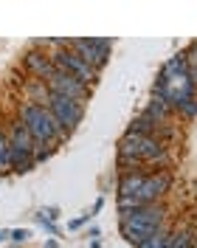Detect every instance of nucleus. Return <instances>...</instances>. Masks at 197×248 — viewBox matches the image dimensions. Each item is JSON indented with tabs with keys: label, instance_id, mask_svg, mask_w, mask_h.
I'll use <instances>...</instances> for the list:
<instances>
[{
	"label": "nucleus",
	"instance_id": "obj_14",
	"mask_svg": "<svg viewBox=\"0 0 197 248\" xmlns=\"http://www.w3.org/2000/svg\"><path fill=\"white\" fill-rule=\"evenodd\" d=\"M169 234H172V232H169V229H167V223H164V226H161L158 232L152 234V237H147V240H144L141 246H136V248H167Z\"/></svg>",
	"mask_w": 197,
	"mask_h": 248
},
{
	"label": "nucleus",
	"instance_id": "obj_5",
	"mask_svg": "<svg viewBox=\"0 0 197 248\" xmlns=\"http://www.w3.org/2000/svg\"><path fill=\"white\" fill-rule=\"evenodd\" d=\"M45 108L54 113V119L60 122V127L62 130H68V133H74L76 127L82 124V119H85V105H82V102L65 99V96H57V93L48 96Z\"/></svg>",
	"mask_w": 197,
	"mask_h": 248
},
{
	"label": "nucleus",
	"instance_id": "obj_17",
	"mask_svg": "<svg viewBox=\"0 0 197 248\" xmlns=\"http://www.w3.org/2000/svg\"><path fill=\"white\" fill-rule=\"evenodd\" d=\"M12 172V161H9V141L6 133H0V175H9Z\"/></svg>",
	"mask_w": 197,
	"mask_h": 248
},
{
	"label": "nucleus",
	"instance_id": "obj_10",
	"mask_svg": "<svg viewBox=\"0 0 197 248\" xmlns=\"http://www.w3.org/2000/svg\"><path fill=\"white\" fill-rule=\"evenodd\" d=\"M6 141H9V147H20V150H26V153H31V155H34V150L40 147L37 141L31 139L29 130L20 124V119L9 124V130H6Z\"/></svg>",
	"mask_w": 197,
	"mask_h": 248
},
{
	"label": "nucleus",
	"instance_id": "obj_22",
	"mask_svg": "<svg viewBox=\"0 0 197 248\" xmlns=\"http://www.w3.org/2000/svg\"><path fill=\"white\" fill-rule=\"evenodd\" d=\"M0 240H6V232H0Z\"/></svg>",
	"mask_w": 197,
	"mask_h": 248
},
{
	"label": "nucleus",
	"instance_id": "obj_21",
	"mask_svg": "<svg viewBox=\"0 0 197 248\" xmlns=\"http://www.w3.org/2000/svg\"><path fill=\"white\" fill-rule=\"evenodd\" d=\"M45 248H60V246H57V243H54V240H51V243H48V246Z\"/></svg>",
	"mask_w": 197,
	"mask_h": 248
},
{
	"label": "nucleus",
	"instance_id": "obj_16",
	"mask_svg": "<svg viewBox=\"0 0 197 248\" xmlns=\"http://www.w3.org/2000/svg\"><path fill=\"white\" fill-rule=\"evenodd\" d=\"M183 57H186V77H189V82L197 88V43H192V48H189Z\"/></svg>",
	"mask_w": 197,
	"mask_h": 248
},
{
	"label": "nucleus",
	"instance_id": "obj_15",
	"mask_svg": "<svg viewBox=\"0 0 197 248\" xmlns=\"http://www.w3.org/2000/svg\"><path fill=\"white\" fill-rule=\"evenodd\" d=\"M195 243H197V237L192 232H175V234H169L167 248H192Z\"/></svg>",
	"mask_w": 197,
	"mask_h": 248
},
{
	"label": "nucleus",
	"instance_id": "obj_9",
	"mask_svg": "<svg viewBox=\"0 0 197 248\" xmlns=\"http://www.w3.org/2000/svg\"><path fill=\"white\" fill-rule=\"evenodd\" d=\"M23 62H26V68L31 71V77H34V79H43V82H48V79L57 74V68H54L51 57H48V54H43V51H29Z\"/></svg>",
	"mask_w": 197,
	"mask_h": 248
},
{
	"label": "nucleus",
	"instance_id": "obj_8",
	"mask_svg": "<svg viewBox=\"0 0 197 248\" xmlns=\"http://www.w3.org/2000/svg\"><path fill=\"white\" fill-rule=\"evenodd\" d=\"M121 223H147V226H164L167 223V209L164 203H147L133 212H124Z\"/></svg>",
	"mask_w": 197,
	"mask_h": 248
},
{
	"label": "nucleus",
	"instance_id": "obj_13",
	"mask_svg": "<svg viewBox=\"0 0 197 248\" xmlns=\"http://www.w3.org/2000/svg\"><path fill=\"white\" fill-rule=\"evenodd\" d=\"M161 77H164V79H181V77H186V57H183V54L169 57L167 65H164V71H161Z\"/></svg>",
	"mask_w": 197,
	"mask_h": 248
},
{
	"label": "nucleus",
	"instance_id": "obj_23",
	"mask_svg": "<svg viewBox=\"0 0 197 248\" xmlns=\"http://www.w3.org/2000/svg\"><path fill=\"white\" fill-rule=\"evenodd\" d=\"M195 248H197V243H195Z\"/></svg>",
	"mask_w": 197,
	"mask_h": 248
},
{
	"label": "nucleus",
	"instance_id": "obj_3",
	"mask_svg": "<svg viewBox=\"0 0 197 248\" xmlns=\"http://www.w3.org/2000/svg\"><path fill=\"white\" fill-rule=\"evenodd\" d=\"M68 46H71V51H74L85 65H91L93 71L102 74V68H105L107 60H110L113 43H110V40H102V37H91V40H68Z\"/></svg>",
	"mask_w": 197,
	"mask_h": 248
},
{
	"label": "nucleus",
	"instance_id": "obj_19",
	"mask_svg": "<svg viewBox=\"0 0 197 248\" xmlns=\"http://www.w3.org/2000/svg\"><path fill=\"white\" fill-rule=\"evenodd\" d=\"M40 217H45V220H51V223H54V220H60V209H57V206H48V209H43V212H40Z\"/></svg>",
	"mask_w": 197,
	"mask_h": 248
},
{
	"label": "nucleus",
	"instance_id": "obj_6",
	"mask_svg": "<svg viewBox=\"0 0 197 248\" xmlns=\"http://www.w3.org/2000/svg\"><path fill=\"white\" fill-rule=\"evenodd\" d=\"M172 184H175V175H172V170L152 172V175H147V178H144V186L138 189L136 201L141 203V206H147V203H161V198H164L169 189H172Z\"/></svg>",
	"mask_w": 197,
	"mask_h": 248
},
{
	"label": "nucleus",
	"instance_id": "obj_18",
	"mask_svg": "<svg viewBox=\"0 0 197 248\" xmlns=\"http://www.w3.org/2000/svg\"><path fill=\"white\" fill-rule=\"evenodd\" d=\"M181 113L183 119H197V99H192V102H186V105H181V108L175 110V116Z\"/></svg>",
	"mask_w": 197,
	"mask_h": 248
},
{
	"label": "nucleus",
	"instance_id": "obj_2",
	"mask_svg": "<svg viewBox=\"0 0 197 248\" xmlns=\"http://www.w3.org/2000/svg\"><path fill=\"white\" fill-rule=\"evenodd\" d=\"M119 155H130L136 161H144L152 172L172 170V164H175L167 144H161L158 139H150V136H138V133H124L121 141H119Z\"/></svg>",
	"mask_w": 197,
	"mask_h": 248
},
{
	"label": "nucleus",
	"instance_id": "obj_24",
	"mask_svg": "<svg viewBox=\"0 0 197 248\" xmlns=\"http://www.w3.org/2000/svg\"><path fill=\"white\" fill-rule=\"evenodd\" d=\"M192 248H195V246H192Z\"/></svg>",
	"mask_w": 197,
	"mask_h": 248
},
{
	"label": "nucleus",
	"instance_id": "obj_12",
	"mask_svg": "<svg viewBox=\"0 0 197 248\" xmlns=\"http://www.w3.org/2000/svg\"><path fill=\"white\" fill-rule=\"evenodd\" d=\"M26 96H29V102H34V105H45L48 96H51L48 82H43V79H29L26 82Z\"/></svg>",
	"mask_w": 197,
	"mask_h": 248
},
{
	"label": "nucleus",
	"instance_id": "obj_4",
	"mask_svg": "<svg viewBox=\"0 0 197 248\" xmlns=\"http://www.w3.org/2000/svg\"><path fill=\"white\" fill-rule=\"evenodd\" d=\"M51 62H54V68H57V71L76 77L82 85H88V88H93V85H96V79H99V71H93L91 65H85V62L79 60L71 48H57V51L51 54Z\"/></svg>",
	"mask_w": 197,
	"mask_h": 248
},
{
	"label": "nucleus",
	"instance_id": "obj_1",
	"mask_svg": "<svg viewBox=\"0 0 197 248\" xmlns=\"http://www.w3.org/2000/svg\"><path fill=\"white\" fill-rule=\"evenodd\" d=\"M20 124L29 130L37 144H45V147H60L71 136L68 130L60 127V122L54 119V113L45 105H34V102L20 105Z\"/></svg>",
	"mask_w": 197,
	"mask_h": 248
},
{
	"label": "nucleus",
	"instance_id": "obj_20",
	"mask_svg": "<svg viewBox=\"0 0 197 248\" xmlns=\"http://www.w3.org/2000/svg\"><path fill=\"white\" fill-rule=\"evenodd\" d=\"M29 237H31L29 229H15V232H12V240H15V243H26Z\"/></svg>",
	"mask_w": 197,
	"mask_h": 248
},
{
	"label": "nucleus",
	"instance_id": "obj_7",
	"mask_svg": "<svg viewBox=\"0 0 197 248\" xmlns=\"http://www.w3.org/2000/svg\"><path fill=\"white\" fill-rule=\"evenodd\" d=\"M48 91L57 93V96H65V99H74V102H88L91 99V91L93 88H88V85H82L76 77H71V74H62V71H57L54 77L48 79Z\"/></svg>",
	"mask_w": 197,
	"mask_h": 248
},
{
	"label": "nucleus",
	"instance_id": "obj_11",
	"mask_svg": "<svg viewBox=\"0 0 197 248\" xmlns=\"http://www.w3.org/2000/svg\"><path fill=\"white\" fill-rule=\"evenodd\" d=\"M144 113H147L150 119H155L158 124H175V110L169 108L161 96H152V102L147 105V110H144Z\"/></svg>",
	"mask_w": 197,
	"mask_h": 248
}]
</instances>
